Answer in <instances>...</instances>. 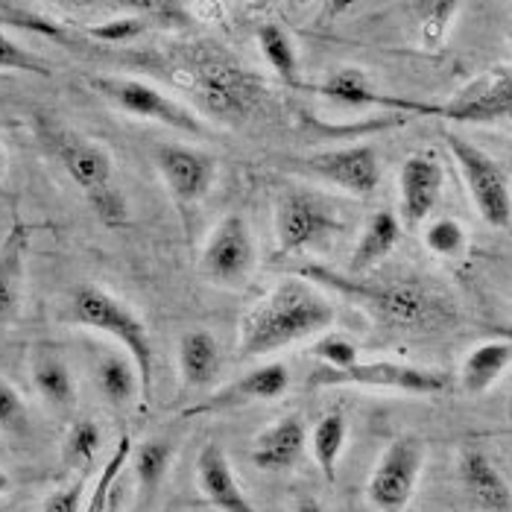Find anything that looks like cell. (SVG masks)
Wrapping results in <instances>:
<instances>
[{
	"instance_id": "f35d334b",
	"label": "cell",
	"mask_w": 512,
	"mask_h": 512,
	"mask_svg": "<svg viewBox=\"0 0 512 512\" xmlns=\"http://www.w3.org/2000/svg\"><path fill=\"white\" fill-rule=\"evenodd\" d=\"M454 6L457 0H428V12L422 18V30H425V39L439 41L445 39L448 27H451V15H454Z\"/></svg>"
},
{
	"instance_id": "7bdbcfd3",
	"label": "cell",
	"mask_w": 512,
	"mask_h": 512,
	"mask_svg": "<svg viewBox=\"0 0 512 512\" xmlns=\"http://www.w3.org/2000/svg\"><path fill=\"white\" fill-rule=\"evenodd\" d=\"M3 173H6V153H3V147H0V179H3Z\"/></svg>"
},
{
	"instance_id": "ac0fdd59",
	"label": "cell",
	"mask_w": 512,
	"mask_h": 512,
	"mask_svg": "<svg viewBox=\"0 0 512 512\" xmlns=\"http://www.w3.org/2000/svg\"><path fill=\"white\" fill-rule=\"evenodd\" d=\"M197 486L205 501L220 512H255L252 501L243 495L232 463L217 442H208L197 457Z\"/></svg>"
},
{
	"instance_id": "52a82bcc",
	"label": "cell",
	"mask_w": 512,
	"mask_h": 512,
	"mask_svg": "<svg viewBox=\"0 0 512 512\" xmlns=\"http://www.w3.org/2000/svg\"><path fill=\"white\" fill-rule=\"evenodd\" d=\"M91 88L132 118L153 120V123L170 126L185 135H205V123L185 103L173 100L170 94H164L161 88L144 82V79L97 77L91 79Z\"/></svg>"
},
{
	"instance_id": "d4e9b609",
	"label": "cell",
	"mask_w": 512,
	"mask_h": 512,
	"mask_svg": "<svg viewBox=\"0 0 512 512\" xmlns=\"http://www.w3.org/2000/svg\"><path fill=\"white\" fill-rule=\"evenodd\" d=\"M97 387L115 407H126L141 395V378L129 355H106L97 363Z\"/></svg>"
},
{
	"instance_id": "b9f144b4",
	"label": "cell",
	"mask_w": 512,
	"mask_h": 512,
	"mask_svg": "<svg viewBox=\"0 0 512 512\" xmlns=\"http://www.w3.org/2000/svg\"><path fill=\"white\" fill-rule=\"evenodd\" d=\"M9 483H12V480H9V474L0 469V495H6V492H9Z\"/></svg>"
},
{
	"instance_id": "f546056e",
	"label": "cell",
	"mask_w": 512,
	"mask_h": 512,
	"mask_svg": "<svg viewBox=\"0 0 512 512\" xmlns=\"http://www.w3.org/2000/svg\"><path fill=\"white\" fill-rule=\"evenodd\" d=\"M129 454H132V439L123 436L115 448V454L106 460V466L100 469L97 486L91 489L88 501L82 504V512H115V498H118V477L129 466Z\"/></svg>"
},
{
	"instance_id": "7a4b0ae2",
	"label": "cell",
	"mask_w": 512,
	"mask_h": 512,
	"mask_svg": "<svg viewBox=\"0 0 512 512\" xmlns=\"http://www.w3.org/2000/svg\"><path fill=\"white\" fill-rule=\"evenodd\" d=\"M71 322L88 331L109 334L118 340L123 352L132 357L138 378H141V395L144 404L153 401V372H156V349L150 328L141 316L135 314L115 293L97 287V284H79L71 296Z\"/></svg>"
},
{
	"instance_id": "5b68a950",
	"label": "cell",
	"mask_w": 512,
	"mask_h": 512,
	"mask_svg": "<svg viewBox=\"0 0 512 512\" xmlns=\"http://www.w3.org/2000/svg\"><path fill=\"white\" fill-rule=\"evenodd\" d=\"M340 211L314 191H287L276 205V252L299 255L343 232Z\"/></svg>"
},
{
	"instance_id": "484cf974",
	"label": "cell",
	"mask_w": 512,
	"mask_h": 512,
	"mask_svg": "<svg viewBox=\"0 0 512 512\" xmlns=\"http://www.w3.org/2000/svg\"><path fill=\"white\" fill-rule=\"evenodd\" d=\"M33 384L50 407L68 410L77 401V381L62 357L41 355L33 363Z\"/></svg>"
},
{
	"instance_id": "d590c367",
	"label": "cell",
	"mask_w": 512,
	"mask_h": 512,
	"mask_svg": "<svg viewBox=\"0 0 512 512\" xmlns=\"http://www.w3.org/2000/svg\"><path fill=\"white\" fill-rule=\"evenodd\" d=\"M27 431V404L21 393L0 381V434H24Z\"/></svg>"
},
{
	"instance_id": "3957f363",
	"label": "cell",
	"mask_w": 512,
	"mask_h": 512,
	"mask_svg": "<svg viewBox=\"0 0 512 512\" xmlns=\"http://www.w3.org/2000/svg\"><path fill=\"white\" fill-rule=\"evenodd\" d=\"M299 278L319 281L325 287H334L343 296H352L363 308H369L375 316L393 322V325H407L419 328L436 322L445 314V302L436 299L431 290L413 284V281H395V284H363L352 276L325 270V267H302Z\"/></svg>"
},
{
	"instance_id": "cb8c5ba5",
	"label": "cell",
	"mask_w": 512,
	"mask_h": 512,
	"mask_svg": "<svg viewBox=\"0 0 512 512\" xmlns=\"http://www.w3.org/2000/svg\"><path fill=\"white\" fill-rule=\"evenodd\" d=\"M398 243H401V220L393 211H375L366 220L355 252H352V273L363 276V273L375 270Z\"/></svg>"
},
{
	"instance_id": "277c9868",
	"label": "cell",
	"mask_w": 512,
	"mask_h": 512,
	"mask_svg": "<svg viewBox=\"0 0 512 512\" xmlns=\"http://www.w3.org/2000/svg\"><path fill=\"white\" fill-rule=\"evenodd\" d=\"M448 150L454 156V164L466 182V191L472 197L474 208L480 214V220L492 229H510L512 223V191H510V176L501 167L498 158H492L489 153H483L477 144L466 141L457 132L445 135Z\"/></svg>"
},
{
	"instance_id": "8992f818",
	"label": "cell",
	"mask_w": 512,
	"mask_h": 512,
	"mask_svg": "<svg viewBox=\"0 0 512 512\" xmlns=\"http://www.w3.org/2000/svg\"><path fill=\"white\" fill-rule=\"evenodd\" d=\"M311 387H369V390H393L407 395H436L448 387V375L439 369L410 366V363H360L346 369H316L308 378Z\"/></svg>"
},
{
	"instance_id": "30bf717a",
	"label": "cell",
	"mask_w": 512,
	"mask_h": 512,
	"mask_svg": "<svg viewBox=\"0 0 512 512\" xmlns=\"http://www.w3.org/2000/svg\"><path fill=\"white\" fill-rule=\"evenodd\" d=\"M422 466H425V445L416 436L393 439L369 477V486H366L369 504L378 512L407 510V504L416 492Z\"/></svg>"
},
{
	"instance_id": "7c38bea8",
	"label": "cell",
	"mask_w": 512,
	"mask_h": 512,
	"mask_svg": "<svg viewBox=\"0 0 512 512\" xmlns=\"http://www.w3.org/2000/svg\"><path fill=\"white\" fill-rule=\"evenodd\" d=\"M255 261H258V252H255V237H252L249 223L240 214H229L214 226L211 237L205 240L202 255H199V270L214 284L237 287L252 276Z\"/></svg>"
},
{
	"instance_id": "ba28073f",
	"label": "cell",
	"mask_w": 512,
	"mask_h": 512,
	"mask_svg": "<svg viewBox=\"0 0 512 512\" xmlns=\"http://www.w3.org/2000/svg\"><path fill=\"white\" fill-rule=\"evenodd\" d=\"M419 115H434L457 123H504L512 115L510 65H495L472 79L445 103H419Z\"/></svg>"
},
{
	"instance_id": "d6986e66",
	"label": "cell",
	"mask_w": 512,
	"mask_h": 512,
	"mask_svg": "<svg viewBox=\"0 0 512 512\" xmlns=\"http://www.w3.org/2000/svg\"><path fill=\"white\" fill-rule=\"evenodd\" d=\"M302 88L316 91L319 97H325V100H331V103L352 106V109H360V106H387V109H398V112H413V115H419V103L378 91L360 68H337L328 79H322V82H316V85H302Z\"/></svg>"
},
{
	"instance_id": "ee69618b",
	"label": "cell",
	"mask_w": 512,
	"mask_h": 512,
	"mask_svg": "<svg viewBox=\"0 0 512 512\" xmlns=\"http://www.w3.org/2000/svg\"><path fill=\"white\" fill-rule=\"evenodd\" d=\"M296 6H308V3H314V0H293Z\"/></svg>"
},
{
	"instance_id": "1f68e13d",
	"label": "cell",
	"mask_w": 512,
	"mask_h": 512,
	"mask_svg": "<svg viewBox=\"0 0 512 512\" xmlns=\"http://www.w3.org/2000/svg\"><path fill=\"white\" fill-rule=\"evenodd\" d=\"M425 246L436 258H457L466 249V229L454 217H439L425 229Z\"/></svg>"
},
{
	"instance_id": "4fadbf2b",
	"label": "cell",
	"mask_w": 512,
	"mask_h": 512,
	"mask_svg": "<svg viewBox=\"0 0 512 512\" xmlns=\"http://www.w3.org/2000/svg\"><path fill=\"white\" fill-rule=\"evenodd\" d=\"M308 173L319 176L322 182L346 191L357 199H369L381 188V156L369 144L322 150L299 161Z\"/></svg>"
},
{
	"instance_id": "7402d4cb",
	"label": "cell",
	"mask_w": 512,
	"mask_h": 512,
	"mask_svg": "<svg viewBox=\"0 0 512 512\" xmlns=\"http://www.w3.org/2000/svg\"><path fill=\"white\" fill-rule=\"evenodd\" d=\"M179 378L185 390H205L220 375V343L211 331L194 328L179 337Z\"/></svg>"
},
{
	"instance_id": "836d02e7",
	"label": "cell",
	"mask_w": 512,
	"mask_h": 512,
	"mask_svg": "<svg viewBox=\"0 0 512 512\" xmlns=\"http://www.w3.org/2000/svg\"><path fill=\"white\" fill-rule=\"evenodd\" d=\"M100 442H103V436H100V428L91 422V419H82L77 422L74 428H71V434H68V442H65V451H68V460H74V463H82V466H88L94 457H97V451H100Z\"/></svg>"
},
{
	"instance_id": "4dcf8cb0",
	"label": "cell",
	"mask_w": 512,
	"mask_h": 512,
	"mask_svg": "<svg viewBox=\"0 0 512 512\" xmlns=\"http://www.w3.org/2000/svg\"><path fill=\"white\" fill-rule=\"evenodd\" d=\"M77 12H118V15H156L173 12V0H56Z\"/></svg>"
},
{
	"instance_id": "ab89813d",
	"label": "cell",
	"mask_w": 512,
	"mask_h": 512,
	"mask_svg": "<svg viewBox=\"0 0 512 512\" xmlns=\"http://www.w3.org/2000/svg\"><path fill=\"white\" fill-rule=\"evenodd\" d=\"M82 492H85V483L77 480L59 492H53L47 501H44V510L41 512H82Z\"/></svg>"
},
{
	"instance_id": "603a6c76",
	"label": "cell",
	"mask_w": 512,
	"mask_h": 512,
	"mask_svg": "<svg viewBox=\"0 0 512 512\" xmlns=\"http://www.w3.org/2000/svg\"><path fill=\"white\" fill-rule=\"evenodd\" d=\"M512 363V343L504 340H486L480 346H474L469 357L463 360V369H460V381H463V390L469 395H483L489 393L510 369Z\"/></svg>"
},
{
	"instance_id": "2e32d148",
	"label": "cell",
	"mask_w": 512,
	"mask_h": 512,
	"mask_svg": "<svg viewBox=\"0 0 512 512\" xmlns=\"http://www.w3.org/2000/svg\"><path fill=\"white\" fill-rule=\"evenodd\" d=\"M445 188V167L434 153H413L404 158L398 173V205L407 226H422L434 214Z\"/></svg>"
},
{
	"instance_id": "f1b7e54d",
	"label": "cell",
	"mask_w": 512,
	"mask_h": 512,
	"mask_svg": "<svg viewBox=\"0 0 512 512\" xmlns=\"http://www.w3.org/2000/svg\"><path fill=\"white\" fill-rule=\"evenodd\" d=\"M129 466H132V472L138 477V483L147 492H153V489H158L164 483V477H167L170 466H173V442L156 436V439L141 442L138 448L132 445Z\"/></svg>"
},
{
	"instance_id": "44dd1931",
	"label": "cell",
	"mask_w": 512,
	"mask_h": 512,
	"mask_svg": "<svg viewBox=\"0 0 512 512\" xmlns=\"http://www.w3.org/2000/svg\"><path fill=\"white\" fill-rule=\"evenodd\" d=\"M27 252H30V229L24 223H15L0 243V325L12 322L21 314Z\"/></svg>"
},
{
	"instance_id": "8fae6325",
	"label": "cell",
	"mask_w": 512,
	"mask_h": 512,
	"mask_svg": "<svg viewBox=\"0 0 512 512\" xmlns=\"http://www.w3.org/2000/svg\"><path fill=\"white\" fill-rule=\"evenodd\" d=\"M41 138L50 156L59 161V167L68 173V179L85 194V199L97 197L100 191L115 185V161L100 141L59 126L41 129Z\"/></svg>"
},
{
	"instance_id": "4316f807",
	"label": "cell",
	"mask_w": 512,
	"mask_h": 512,
	"mask_svg": "<svg viewBox=\"0 0 512 512\" xmlns=\"http://www.w3.org/2000/svg\"><path fill=\"white\" fill-rule=\"evenodd\" d=\"M346 436H349V425H346V416L343 413H328L316 422L314 434H311V448H314V460L319 466L322 477L328 483L337 480V463H340V454L346 448Z\"/></svg>"
},
{
	"instance_id": "83f0119b",
	"label": "cell",
	"mask_w": 512,
	"mask_h": 512,
	"mask_svg": "<svg viewBox=\"0 0 512 512\" xmlns=\"http://www.w3.org/2000/svg\"><path fill=\"white\" fill-rule=\"evenodd\" d=\"M258 44H261V53L267 59V65L276 71L278 77L284 79L287 85L293 88H302V77H299V53H296V44L290 39V33L278 24H264L258 30Z\"/></svg>"
},
{
	"instance_id": "d6a6232c",
	"label": "cell",
	"mask_w": 512,
	"mask_h": 512,
	"mask_svg": "<svg viewBox=\"0 0 512 512\" xmlns=\"http://www.w3.org/2000/svg\"><path fill=\"white\" fill-rule=\"evenodd\" d=\"M311 357H316L325 369H346L360 360V349L349 337L340 334H322L311 346Z\"/></svg>"
},
{
	"instance_id": "9a60e30c",
	"label": "cell",
	"mask_w": 512,
	"mask_h": 512,
	"mask_svg": "<svg viewBox=\"0 0 512 512\" xmlns=\"http://www.w3.org/2000/svg\"><path fill=\"white\" fill-rule=\"evenodd\" d=\"M290 387V372L284 363H264L258 369H249L246 375H240L237 381L220 387L217 393L202 398L199 404L188 407L185 416H211V413H229L240 410L258 401H276L287 393Z\"/></svg>"
},
{
	"instance_id": "ffe728a7",
	"label": "cell",
	"mask_w": 512,
	"mask_h": 512,
	"mask_svg": "<svg viewBox=\"0 0 512 512\" xmlns=\"http://www.w3.org/2000/svg\"><path fill=\"white\" fill-rule=\"evenodd\" d=\"M305 442H308V431L302 416L290 413L278 419L276 425H270L264 434H258L252 445V463L261 472H287L305 454Z\"/></svg>"
},
{
	"instance_id": "6da1fadb",
	"label": "cell",
	"mask_w": 512,
	"mask_h": 512,
	"mask_svg": "<svg viewBox=\"0 0 512 512\" xmlns=\"http://www.w3.org/2000/svg\"><path fill=\"white\" fill-rule=\"evenodd\" d=\"M337 319L334 302L314 281L287 276L264 293L237 325V352L243 360L276 355L281 349L325 334Z\"/></svg>"
},
{
	"instance_id": "74e56055",
	"label": "cell",
	"mask_w": 512,
	"mask_h": 512,
	"mask_svg": "<svg viewBox=\"0 0 512 512\" xmlns=\"http://www.w3.org/2000/svg\"><path fill=\"white\" fill-rule=\"evenodd\" d=\"M144 30H147L144 15H118V18H112V21H106V24L91 27L88 33H91L94 39L106 41V44H126V41L138 39Z\"/></svg>"
},
{
	"instance_id": "9c48e42d",
	"label": "cell",
	"mask_w": 512,
	"mask_h": 512,
	"mask_svg": "<svg viewBox=\"0 0 512 512\" xmlns=\"http://www.w3.org/2000/svg\"><path fill=\"white\" fill-rule=\"evenodd\" d=\"M264 85H258V79L252 74H246L243 68L237 65H229V62H199L191 74V91L199 100V106L220 120H229V123H237L243 120L258 94H261Z\"/></svg>"
},
{
	"instance_id": "60d3db41",
	"label": "cell",
	"mask_w": 512,
	"mask_h": 512,
	"mask_svg": "<svg viewBox=\"0 0 512 512\" xmlns=\"http://www.w3.org/2000/svg\"><path fill=\"white\" fill-rule=\"evenodd\" d=\"M296 512H325V507L316 504V501H305V504H299V510Z\"/></svg>"
},
{
	"instance_id": "8d00e7d4",
	"label": "cell",
	"mask_w": 512,
	"mask_h": 512,
	"mask_svg": "<svg viewBox=\"0 0 512 512\" xmlns=\"http://www.w3.org/2000/svg\"><path fill=\"white\" fill-rule=\"evenodd\" d=\"M88 205L94 208L97 220L103 226H109V229H120V226L129 223V205H126V197L118 191V185L100 191L97 197L88 199Z\"/></svg>"
},
{
	"instance_id": "5bb4252c",
	"label": "cell",
	"mask_w": 512,
	"mask_h": 512,
	"mask_svg": "<svg viewBox=\"0 0 512 512\" xmlns=\"http://www.w3.org/2000/svg\"><path fill=\"white\" fill-rule=\"evenodd\" d=\"M153 161L167 191L182 205H194L202 197H208L217 179V161L185 144H158Z\"/></svg>"
},
{
	"instance_id": "e575fe53",
	"label": "cell",
	"mask_w": 512,
	"mask_h": 512,
	"mask_svg": "<svg viewBox=\"0 0 512 512\" xmlns=\"http://www.w3.org/2000/svg\"><path fill=\"white\" fill-rule=\"evenodd\" d=\"M0 71H21V74H39L47 77V65L41 62L36 53L12 41L6 33H0Z\"/></svg>"
},
{
	"instance_id": "e0dca14e",
	"label": "cell",
	"mask_w": 512,
	"mask_h": 512,
	"mask_svg": "<svg viewBox=\"0 0 512 512\" xmlns=\"http://www.w3.org/2000/svg\"><path fill=\"white\" fill-rule=\"evenodd\" d=\"M457 474L463 483V492L469 495L477 510L483 512H510L512 492L504 472L483 448H463Z\"/></svg>"
}]
</instances>
